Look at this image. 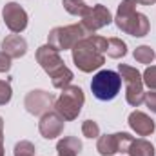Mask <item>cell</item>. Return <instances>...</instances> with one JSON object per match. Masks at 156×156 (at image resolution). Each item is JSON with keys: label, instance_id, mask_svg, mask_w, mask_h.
I'll list each match as a JSON object with an SVG mask.
<instances>
[{"label": "cell", "instance_id": "22", "mask_svg": "<svg viewBox=\"0 0 156 156\" xmlns=\"http://www.w3.org/2000/svg\"><path fill=\"white\" fill-rule=\"evenodd\" d=\"M35 145L27 140H20L16 145H15V156H35Z\"/></svg>", "mask_w": 156, "mask_h": 156}, {"label": "cell", "instance_id": "21", "mask_svg": "<svg viewBox=\"0 0 156 156\" xmlns=\"http://www.w3.org/2000/svg\"><path fill=\"white\" fill-rule=\"evenodd\" d=\"M82 134L85 138H98L100 136V125L94 120H85L82 123Z\"/></svg>", "mask_w": 156, "mask_h": 156}, {"label": "cell", "instance_id": "26", "mask_svg": "<svg viewBox=\"0 0 156 156\" xmlns=\"http://www.w3.org/2000/svg\"><path fill=\"white\" fill-rule=\"evenodd\" d=\"M144 102H145V105H147L153 113H156V91H149V93H145Z\"/></svg>", "mask_w": 156, "mask_h": 156}, {"label": "cell", "instance_id": "17", "mask_svg": "<svg viewBox=\"0 0 156 156\" xmlns=\"http://www.w3.org/2000/svg\"><path fill=\"white\" fill-rule=\"evenodd\" d=\"M105 55L109 58H115V60L123 58L127 55V44L122 38H116V37L107 38V51H105Z\"/></svg>", "mask_w": 156, "mask_h": 156}, {"label": "cell", "instance_id": "11", "mask_svg": "<svg viewBox=\"0 0 156 156\" xmlns=\"http://www.w3.org/2000/svg\"><path fill=\"white\" fill-rule=\"evenodd\" d=\"M37 62H38L40 67H42L49 76H53L56 71H60V69L64 67V60H62L60 53H58L55 47H51L49 44L40 45L38 49H37Z\"/></svg>", "mask_w": 156, "mask_h": 156}, {"label": "cell", "instance_id": "2", "mask_svg": "<svg viewBox=\"0 0 156 156\" xmlns=\"http://www.w3.org/2000/svg\"><path fill=\"white\" fill-rule=\"evenodd\" d=\"M136 5H138L136 0H122L120 5H118L116 16L113 20H115V24H116V27L120 31H123L131 37L142 38V37L149 35L151 24H149V18L144 13L136 11Z\"/></svg>", "mask_w": 156, "mask_h": 156}, {"label": "cell", "instance_id": "6", "mask_svg": "<svg viewBox=\"0 0 156 156\" xmlns=\"http://www.w3.org/2000/svg\"><path fill=\"white\" fill-rule=\"evenodd\" d=\"M87 35L89 33L85 31V27L82 24H71V26L51 29L49 35H47V44L60 53V51H66V49H73L78 42L82 38H85Z\"/></svg>", "mask_w": 156, "mask_h": 156}, {"label": "cell", "instance_id": "31", "mask_svg": "<svg viewBox=\"0 0 156 156\" xmlns=\"http://www.w3.org/2000/svg\"><path fill=\"white\" fill-rule=\"evenodd\" d=\"M58 156H60V154H58Z\"/></svg>", "mask_w": 156, "mask_h": 156}, {"label": "cell", "instance_id": "14", "mask_svg": "<svg viewBox=\"0 0 156 156\" xmlns=\"http://www.w3.org/2000/svg\"><path fill=\"white\" fill-rule=\"evenodd\" d=\"M2 51L11 58H22L27 53V42L20 35H9L2 42Z\"/></svg>", "mask_w": 156, "mask_h": 156}, {"label": "cell", "instance_id": "30", "mask_svg": "<svg viewBox=\"0 0 156 156\" xmlns=\"http://www.w3.org/2000/svg\"><path fill=\"white\" fill-rule=\"evenodd\" d=\"M0 140H4V131H0Z\"/></svg>", "mask_w": 156, "mask_h": 156}, {"label": "cell", "instance_id": "28", "mask_svg": "<svg viewBox=\"0 0 156 156\" xmlns=\"http://www.w3.org/2000/svg\"><path fill=\"white\" fill-rule=\"evenodd\" d=\"M0 156H4V140H0Z\"/></svg>", "mask_w": 156, "mask_h": 156}, {"label": "cell", "instance_id": "9", "mask_svg": "<svg viewBox=\"0 0 156 156\" xmlns=\"http://www.w3.org/2000/svg\"><path fill=\"white\" fill-rule=\"evenodd\" d=\"M111 22H113V15L104 4H96V5L89 7V11L82 16V26L85 27V31L89 35L109 26Z\"/></svg>", "mask_w": 156, "mask_h": 156}, {"label": "cell", "instance_id": "5", "mask_svg": "<svg viewBox=\"0 0 156 156\" xmlns=\"http://www.w3.org/2000/svg\"><path fill=\"white\" fill-rule=\"evenodd\" d=\"M118 73L125 83V100L133 107H140L144 104L145 93H144V78L136 67H131L127 64L118 66Z\"/></svg>", "mask_w": 156, "mask_h": 156}, {"label": "cell", "instance_id": "12", "mask_svg": "<svg viewBox=\"0 0 156 156\" xmlns=\"http://www.w3.org/2000/svg\"><path fill=\"white\" fill-rule=\"evenodd\" d=\"M64 125H66L64 118L60 116L56 111H49V113L40 116L38 131L45 140H53V138H56V136H60L64 133Z\"/></svg>", "mask_w": 156, "mask_h": 156}, {"label": "cell", "instance_id": "8", "mask_svg": "<svg viewBox=\"0 0 156 156\" xmlns=\"http://www.w3.org/2000/svg\"><path fill=\"white\" fill-rule=\"evenodd\" d=\"M133 136L129 133H115V134H104L96 142V151L100 156H113L116 153H125L127 145L131 144Z\"/></svg>", "mask_w": 156, "mask_h": 156}, {"label": "cell", "instance_id": "3", "mask_svg": "<svg viewBox=\"0 0 156 156\" xmlns=\"http://www.w3.org/2000/svg\"><path fill=\"white\" fill-rule=\"evenodd\" d=\"M83 102H85L83 91L78 85H67L66 89H62L60 96L55 100V111L66 122H71V120L78 118L82 107H83Z\"/></svg>", "mask_w": 156, "mask_h": 156}, {"label": "cell", "instance_id": "18", "mask_svg": "<svg viewBox=\"0 0 156 156\" xmlns=\"http://www.w3.org/2000/svg\"><path fill=\"white\" fill-rule=\"evenodd\" d=\"M73 78H75L73 71H71L69 67H66V66H64L60 71H56V73L51 76V82H53V85H55L56 89H66L67 85H71Z\"/></svg>", "mask_w": 156, "mask_h": 156}, {"label": "cell", "instance_id": "16", "mask_svg": "<svg viewBox=\"0 0 156 156\" xmlns=\"http://www.w3.org/2000/svg\"><path fill=\"white\" fill-rule=\"evenodd\" d=\"M56 151L60 156H78L82 151V142L76 136H66L56 144Z\"/></svg>", "mask_w": 156, "mask_h": 156}, {"label": "cell", "instance_id": "27", "mask_svg": "<svg viewBox=\"0 0 156 156\" xmlns=\"http://www.w3.org/2000/svg\"><path fill=\"white\" fill-rule=\"evenodd\" d=\"M138 4H142V5H153V4H156V0H136Z\"/></svg>", "mask_w": 156, "mask_h": 156}, {"label": "cell", "instance_id": "13", "mask_svg": "<svg viewBox=\"0 0 156 156\" xmlns=\"http://www.w3.org/2000/svg\"><path fill=\"white\" fill-rule=\"evenodd\" d=\"M127 123L138 136H151L156 129L154 120L142 111H133L127 118Z\"/></svg>", "mask_w": 156, "mask_h": 156}, {"label": "cell", "instance_id": "29", "mask_svg": "<svg viewBox=\"0 0 156 156\" xmlns=\"http://www.w3.org/2000/svg\"><path fill=\"white\" fill-rule=\"evenodd\" d=\"M0 131H4V120H2V116H0Z\"/></svg>", "mask_w": 156, "mask_h": 156}, {"label": "cell", "instance_id": "7", "mask_svg": "<svg viewBox=\"0 0 156 156\" xmlns=\"http://www.w3.org/2000/svg\"><path fill=\"white\" fill-rule=\"evenodd\" d=\"M55 96L53 93H47V91H42V89H35V91H29L24 98V107L29 115L33 116H42L45 113L51 111V107H55Z\"/></svg>", "mask_w": 156, "mask_h": 156}, {"label": "cell", "instance_id": "20", "mask_svg": "<svg viewBox=\"0 0 156 156\" xmlns=\"http://www.w3.org/2000/svg\"><path fill=\"white\" fill-rule=\"evenodd\" d=\"M156 58V53L149 47V45H140L134 49V60L140 64H153V60Z\"/></svg>", "mask_w": 156, "mask_h": 156}, {"label": "cell", "instance_id": "1", "mask_svg": "<svg viewBox=\"0 0 156 156\" xmlns=\"http://www.w3.org/2000/svg\"><path fill=\"white\" fill-rule=\"evenodd\" d=\"M107 38L98 35H87L71 49L73 62L82 73H93L105 64Z\"/></svg>", "mask_w": 156, "mask_h": 156}, {"label": "cell", "instance_id": "15", "mask_svg": "<svg viewBox=\"0 0 156 156\" xmlns=\"http://www.w3.org/2000/svg\"><path fill=\"white\" fill-rule=\"evenodd\" d=\"M129 156H154V145L151 142H147L145 138H133L131 144L127 145V151H125Z\"/></svg>", "mask_w": 156, "mask_h": 156}, {"label": "cell", "instance_id": "23", "mask_svg": "<svg viewBox=\"0 0 156 156\" xmlns=\"http://www.w3.org/2000/svg\"><path fill=\"white\" fill-rule=\"evenodd\" d=\"M144 85H147L151 91H156V66H151L144 71Z\"/></svg>", "mask_w": 156, "mask_h": 156}, {"label": "cell", "instance_id": "19", "mask_svg": "<svg viewBox=\"0 0 156 156\" xmlns=\"http://www.w3.org/2000/svg\"><path fill=\"white\" fill-rule=\"evenodd\" d=\"M62 5L69 15H75V16H83L89 11V5L83 0H62Z\"/></svg>", "mask_w": 156, "mask_h": 156}, {"label": "cell", "instance_id": "25", "mask_svg": "<svg viewBox=\"0 0 156 156\" xmlns=\"http://www.w3.org/2000/svg\"><path fill=\"white\" fill-rule=\"evenodd\" d=\"M11 56H7L4 51H0V73H7L11 69Z\"/></svg>", "mask_w": 156, "mask_h": 156}, {"label": "cell", "instance_id": "10", "mask_svg": "<svg viewBox=\"0 0 156 156\" xmlns=\"http://www.w3.org/2000/svg\"><path fill=\"white\" fill-rule=\"evenodd\" d=\"M2 16H4V22H5L7 29L15 35L22 33L27 27V13L16 2H7L2 9Z\"/></svg>", "mask_w": 156, "mask_h": 156}, {"label": "cell", "instance_id": "24", "mask_svg": "<svg viewBox=\"0 0 156 156\" xmlns=\"http://www.w3.org/2000/svg\"><path fill=\"white\" fill-rule=\"evenodd\" d=\"M11 96H13L11 83L5 82V80H0V105L9 104V102H11Z\"/></svg>", "mask_w": 156, "mask_h": 156}, {"label": "cell", "instance_id": "4", "mask_svg": "<svg viewBox=\"0 0 156 156\" xmlns=\"http://www.w3.org/2000/svg\"><path fill=\"white\" fill-rule=\"evenodd\" d=\"M120 87H122V76H120V73H115L111 69L98 71L91 80L93 96L102 102H109V100L116 98V94L120 93Z\"/></svg>", "mask_w": 156, "mask_h": 156}]
</instances>
